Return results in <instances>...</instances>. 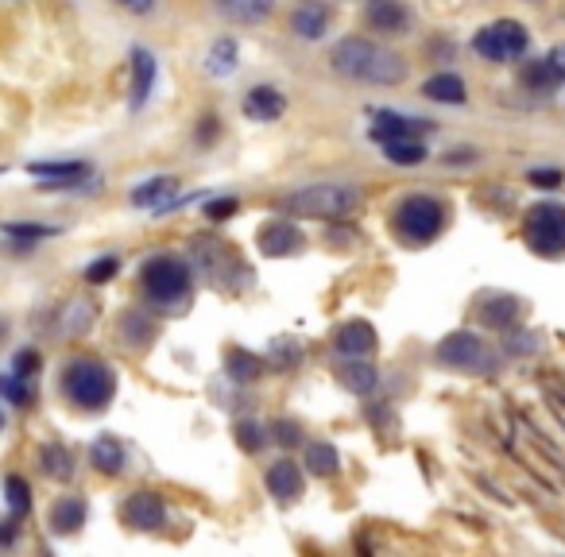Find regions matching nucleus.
I'll return each mask as SVG.
<instances>
[{"instance_id": "20", "label": "nucleus", "mask_w": 565, "mask_h": 557, "mask_svg": "<svg viewBox=\"0 0 565 557\" xmlns=\"http://www.w3.org/2000/svg\"><path fill=\"white\" fill-rule=\"evenodd\" d=\"M47 527L55 530V534H78V530L86 527V499L82 496L55 499L51 511H47Z\"/></svg>"}, {"instance_id": "46", "label": "nucleus", "mask_w": 565, "mask_h": 557, "mask_svg": "<svg viewBox=\"0 0 565 557\" xmlns=\"http://www.w3.org/2000/svg\"><path fill=\"white\" fill-rule=\"evenodd\" d=\"M16 538V523H0V546H8Z\"/></svg>"}, {"instance_id": "31", "label": "nucleus", "mask_w": 565, "mask_h": 557, "mask_svg": "<svg viewBox=\"0 0 565 557\" xmlns=\"http://www.w3.org/2000/svg\"><path fill=\"white\" fill-rule=\"evenodd\" d=\"M237 70V39H217L206 55L209 78H229Z\"/></svg>"}, {"instance_id": "33", "label": "nucleus", "mask_w": 565, "mask_h": 557, "mask_svg": "<svg viewBox=\"0 0 565 557\" xmlns=\"http://www.w3.org/2000/svg\"><path fill=\"white\" fill-rule=\"evenodd\" d=\"M519 82H523V86H531V89H554V86H562L565 82V74L550 59H538V62H531V66H523Z\"/></svg>"}, {"instance_id": "44", "label": "nucleus", "mask_w": 565, "mask_h": 557, "mask_svg": "<svg viewBox=\"0 0 565 557\" xmlns=\"http://www.w3.org/2000/svg\"><path fill=\"white\" fill-rule=\"evenodd\" d=\"M531 186L554 190V186H562V171H531Z\"/></svg>"}, {"instance_id": "25", "label": "nucleus", "mask_w": 565, "mask_h": 557, "mask_svg": "<svg viewBox=\"0 0 565 557\" xmlns=\"http://www.w3.org/2000/svg\"><path fill=\"white\" fill-rule=\"evenodd\" d=\"M90 461L97 472H105V476H117L120 469H124V461H128V453H124V445H120V438H113V434H101V438L90 445Z\"/></svg>"}, {"instance_id": "43", "label": "nucleus", "mask_w": 565, "mask_h": 557, "mask_svg": "<svg viewBox=\"0 0 565 557\" xmlns=\"http://www.w3.org/2000/svg\"><path fill=\"white\" fill-rule=\"evenodd\" d=\"M275 438L283 441V445H298V441H302V430H298V422H283V418H279V422H275Z\"/></svg>"}, {"instance_id": "34", "label": "nucleus", "mask_w": 565, "mask_h": 557, "mask_svg": "<svg viewBox=\"0 0 565 557\" xmlns=\"http://www.w3.org/2000/svg\"><path fill=\"white\" fill-rule=\"evenodd\" d=\"M384 155L395 167H418L426 159V147H422V140H387Z\"/></svg>"}, {"instance_id": "23", "label": "nucleus", "mask_w": 565, "mask_h": 557, "mask_svg": "<svg viewBox=\"0 0 565 557\" xmlns=\"http://www.w3.org/2000/svg\"><path fill=\"white\" fill-rule=\"evenodd\" d=\"M213 4L233 24H264L271 12H275V0H213Z\"/></svg>"}, {"instance_id": "2", "label": "nucleus", "mask_w": 565, "mask_h": 557, "mask_svg": "<svg viewBox=\"0 0 565 557\" xmlns=\"http://www.w3.org/2000/svg\"><path fill=\"white\" fill-rule=\"evenodd\" d=\"M360 209V190L349 182H314L283 198L287 217H318V221H345Z\"/></svg>"}, {"instance_id": "35", "label": "nucleus", "mask_w": 565, "mask_h": 557, "mask_svg": "<svg viewBox=\"0 0 565 557\" xmlns=\"http://www.w3.org/2000/svg\"><path fill=\"white\" fill-rule=\"evenodd\" d=\"M233 434H237V445L244 453H260L268 445V434H264V426L256 418H240L237 426H233Z\"/></svg>"}, {"instance_id": "22", "label": "nucleus", "mask_w": 565, "mask_h": 557, "mask_svg": "<svg viewBox=\"0 0 565 557\" xmlns=\"http://www.w3.org/2000/svg\"><path fill=\"white\" fill-rule=\"evenodd\" d=\"M337 380H341L345 391H353V395H372L376 383H380V372L372 364H364L360 356H345V364L337 368Z\"/></svg>"}, {"instance_id": "1", "label": "nucleus", "mask_w": 565, "mask_h": 557, "mask_svg": "<svg viewBox=\"0 0 565 557\" xmlns=\"http://www.w3.org/2000/svg\"><path fill=\"white\" fill-rule=\"evenodd\" d=\"M333 70L353 78V82H364V86H399L407 82V59L399 51H391L384 43H372V39H341L333 47Z\"/></svg>"}, {"instance_id": "38", "label": "nucleus", "mask_w": 565, "mask_h": 557, "mask_svg": "<svg viewBox=\"0 0 565 557\" xmlns=\"http://www.w3.org/2000/svg\"><path fill=\"white\" fill-rule=\"evenodd\" d=\"M117 271H120V264L113 260V256H101V260H93V264L86 267V283L101 287V283H109V279H113Z\"/></svg>"}, {"instance_id": "30", "label": "nucleus", "mask_w": 565, "mask_h": 557, "mask_svg": "<svg viewBox=\"0 0 565 557\" xmlns=\"http://www.w3.org/2000/svg\"><path fill=\"white\" fill-rule=\"evenodd\" d=\"M306 469H310V476L326 480V476H333V472L341 469V457H337V449L329 441H310L306 445Z\"/></svg>"}, {"instance_id": "21", "label": "nucleus", "mask_w": 565, "mask_h": 557, "mask_svg": "<svg viewBox=\"0 0 565 557\" xmlns=\"http://www.w3.org/2000/svg\"><path fill=\"white\" fill-rule=\"evenodd\" d=\"M268 492L275 496V503H295L302 496V472L295 461H275L268 469Z\"/></svg>"}, {"instance_id": "36", "label": "nucleus", "mask_w": 565, "mask_h": 557, "mask_svg": "<svg viewBox=\"0 0 565 557\" xmlns=\"http://www.w3.org/2000/svg\"><path fill=\"white\" fill-rule=\"evenodd\" d=\"M268 356L279 364V368H287V372H291V368H298V360H302V349H298L295 337H275Z\"/></svg>"}, {"instance_id": "3", "label": "nucleus", "mask_w": 565, "mask_h": 557, "mask_svg": "<svg viewBox=\"0 0 565 557\" xmlns=\"http://www.w3.org/2000/svg\"><path fill=\"white\" fill-rule=\"evenodd\" d=\"M62 395L70 403H78L82 411H105L117 395V376L105 360H90V356H78L62 368Z\"/></svg>"}, {"instance_id": "48", "label": "nucleus", "mask_w": 565, "mask_h": 557, "mask_svg": "<svg viewBox=\"0 0 565 557\" xmlns=\"http://www.w3.org/2000/svg\"><path fill=\"white\" fill-rule=\"evenodd\" d=\"M124 8H132V12H151V0H120Z\"/></svg>"}, {"instance_id": "42", "label": "nucleus", "mask_w": 565, "mask_h": 557, "mask_svg": "<svg viewBox=\"0 0 565 557\" xmlns=\"http://www.w3.org/2000/svg\"><path fill=\"white\" fill-rule=\"evenodd\" d=\"M233 213H237V198H213L206 206L209 221H225V217H233Z\"/></svg>"}, {"instance_id": "16", "label": "nucleus", "mask_w": 565, "mask_h": 557, "mask_svg": "<svg viewBox=\"0 0 565 557\" xmlns=\"http://www.w3.org/2000/svg\"><path fill=\"white\" fill-rule=\"evenodd\" d=\"M364 20H368V28L384 31V35H403L411 28V12L399 0H368Z\"/></svg>"}, {"instance_id": "26", "label": "nucleus", "mask_w": 565, "mask_h": 557, "mask_svg": "<svg viewBox=\"0 0 565 557\" xmlns=\"http://www.w3.org/2000/svg\"><path fill=\"white\" fill-rule=\"evenodd\" d=\"M151 86H155V59H151V51L136 47L132 51V109H144Z\"/></svg>"}, {"instance_id": "14", "label": "nucleus", "mask_w": 565, "mask_h": 557, "mask_svg": "<svg viewBox=\"0 0 565 557\" xmlns=\"http://www.w3.org/2000/svg\"><path fill=\"white\" fill-rule=\"evenodd\" d=\"M124 523L136 530H159L167 523V507H163V499L155 496V492H136V496H128L124 503Z\"/></svg>"}, {"instance_id": "5", "label": "nucleus", "mask_w": 565, "mask_h": 557, "mask_svg": "<svg viewBox=\"0 0 565 557\" xmlns=\"http://www.w3.org/2000/svg\"><path fill=\"white\" fill-rule=\"evenodd\" d=\"M140 283L155 306L179 310L190 294V267L182 264L179 256H151L148 264L140 267Z\"/></svg>"}, {"instance_id": "39", "label": "nucleus", "mask_w": 565, "mask_h": 557, "mask_svg": "<svg viewBox=\"0 0 565 557\" xmlns=\"http://www.w3.org/2000/svg\"><path fill=\"white\" fill-rule=\"evenodd\" d=\"M35 372H39V352L35 349H20L12 356V376L16 380H31Z\"/></svg>"}, {"instance_id": "37", "label": "nucleus", "mask_w": 565, "mask_h": 557, "mask_svg": "<svg viewBox=\"0 0 565 557\" xmlns=\"http://www.w3.org/2000/svg\"><path fill=\"white\" fill-rule=\"evenodd\" d=\"M4 492H8V507H12V515H28L31 511V492H28V484L20 480V476H8L4 480Z\"/></svg>"}, {"instance_id": "4", "label": "nucleus", "mask_w": 565, "mask_h": 557, "mask_svg": "<svg viewBox=\"0 0 565 557\" xmlns=\"http://www.w3.org/2000/svg\"><path fill=\"white\" fill-rule=\"evenodd\" d=\"M190 256H194L198 271L206 275L213 287L244 291V287L256 279L252 267L233 252V244H225V240H217V236H194V240H190Z\"/></svg>"}, {"instance_id": "49", "label": "nucleus", "mask_w": 565, "mask_h": 557, "mask_svg": "<svg viewBox=\"0 0 565 557\" xmlns=\"http://www.w3.org/2000/svg\"><path fill=\"white\" fill-rule=\"evenodd\" d=\"M550 62H554V66H558V70H562V74H565V47H558V51H550Z\"/></svg>"}, {"instance_id": "15", "label": "nucleus", "mask_w": 565, "mask_h": 557, "mask_svg": "<svg viewBox=\"0 0 565 557\" xmlns=\"http://www.w3.org/2000/svg\"><path fill=\"white\" fill-rule=\"evenodd\" d=\"M28 175L47 178L43 190H66V186H82V182H90L93 171L86 167V163H78V159H66V163H31Z\"/></svg>"}, {"instance_id": "19", "label": "nucleus", "mask_w": 565, "mask_h": 557, "mask_svg": "<svg viewBox=\"0 0 565 557\" xmlns=\"http://www.w3.org/2000/svg\"><path fill=\"white\" fill-rule=\"evenodd\" d=\"M283 109H287V97H283L275 86H252L248 89V97H244V117L260 120V124L283 117Z\"/></svg>"}, {"instance_id": "50", "label": "nucleus", "mask_w": 565, "mask_h": 557, "mask_svg": "<svg viewBox=\"0 0 565 557\" xmlns=\"http://www.w3.org/2000/svg\"><path fill=\"white\" fill-rule=\"evenodd\" d=\"M0 395H4V380H0ZM0 426H4V414H0Z\"/></svg>"}, {"instance_id": "11", "label": "nucleus", "mask_w": 565, "mask_h": 557, "mask_svg": "<svg viewBox=\"0 0 565 557\" xmlns=\"http://www.w3.org/2000/svg\"><path fill=\"white\" fill-rule=\"evenodd\" d=\"M97 318V302H93L90 294H74V298H66L59 306V318H55V337L62 341H74V337H82L86 329L93 325Z\"/></svg>"}, {"instance_id": "47", "label": "nucleus", "mask_w": 565, "mask_h": 557, "mask_svg": "<svg viewBox=\"0 0 565 557\" xmlns=\"http://www.w3.org/2000/svg\"><path fill=\"white\" fill-rule=\"evenodd\" d=\"M465 159H469V163H473V159H476V151H473V147H469V151L461 147V151H453V155H449V163H465Z\"/></svg>"}, {"instance_id": "7", "label": "nucleus", "mask_w": 565, "mask_h": 557, "mask_svg": "<svg viewBox=\"0 0 565 557\" xmlns=\"http://www.w3.org/2000/svg\"><path fill=\"white\" fill-rule=\"evenodd\" d=\"M438 356V364H446L453 372H473V376H492L496 372V364H500V356L496 349H488L476 333L469 329H457V333H449L446 341L434 349Z\"/></svg>"}, {"instance_id": "29", "label": "nucleus", "mask_w": 565, "mask_h": 557, "mask_svg": "<svg viewBox=\"0 0 565 557\" xmlns=\"http://www.w3.org/2000/svg\"><path fill=\"white\" fill-rule=\"evenodd\" d=\"M422 93L430 97V101H442V105H461L465 101V82L457 78V74H434L426 86H422Z\"/></svg>"}, {"instance_id": "18", "label": "nucleus", "mask_w": 565, "mask_h": 557, "mask_svg": "<svg viewBox=\"0 0 565 557\" xmlns=\"http://www.w3.org/2000/svg\"><path fill=\"white\" fill-rule=\"evenodd\" d=\"M333 349L341 352V356H368V352L376 349V329L368 322H345L337 333H333Z\"/></svg>"}, {"instance_id": "40", "label": "nucleus", "mask_w": 565, "mask_h": 557, "mask_svg": "<svg viewBox=\"0 0 565 557\" xmlns=\"http://www.w3.org/2000/svg\"><path fill=\"white\" fill-rule=\"evenodd\" d=\"M55 229H47V225H4V236H12V240H39V236H51Z\"/></svg>"}, {"instance_id": "24", "label": "nucleus", "mask_w": 565, "mask_h": 557, "mask_svg": "<svg viewBox=\"0 0 565 557\" xmlns=\"http://www.w3.org/2000/svg\"><path fill=\"white\" fill-rule=\"evenodd\" d=\"M175 190H179V182H175V178H148V182H140V186L132 190V206L163 213L167 202L175 198Z\"/></svg>"}, {"instance_id": "27", "label": "nucleus", "mask_w": 565, "mask_h": 557, "mask_svg": "<svg viewBox=\"0 0 565 557\" xmlns=\"http://www.w3.org/2000/svg\"><path fill=\"white\" fill-rule=\"evenodd\" d=\"M39 465H43V476H51V480H70L74 476V453L59 445V441H47L43 449H39Z\"/></svg>"}, {"instance_id": "10", "label": "nucleus", "mask_w": 565, "mask_h": 557, "mask_svg": "<svg viewBox=\"0 0 565 557\" xmlns=\"http://www.w3.org/2000/svg\"><path fill=\"white\" fill-rule=\"evenodd\" d=\"M256 248H260L264 256H271V260H279V256H298V252L306 248V236H302V229H298L295 221L275 217V221H268V225L260 229Z\"/></svg>"}, {"instance_id": "28", "label": "nucleus", "mask_w": 565, "mask_h": 557, "mask_svg": "<svg viewBox=\"0 0 565 557\" xmlns=\"http://www.w3.org/2000/svg\"><path fill=\"white\" fill-rule=\"evenodd\" d=\"M225 372H229V380L252 383L264 376V360L248 349H229L225 352Z\"/></svg>"}, {"instance_id": "12", "label": "nucleus", "mask_w": 565, "mask_h": 557, "mask_svg": "<svg viewBox=\"0 0 565 557\" xmlns=\"http://www.w3.org/2000/svg\"><path fill=\"white\" fill-rule=\"evenodd\" d=\"M519 314H523V302L515 294L492 291L476 298V318L488 325V329H511V325L519 322Z\"/></svg>"}, {"instance_id": "9", "label": "nucleus", "mask_w": 565, "mask_h": 557, "mask_svg": "<svg viewBox=\"0 0 565 557\" xmlns=\"http://www.w3.org/2000/svg\"><path fill=\"white\" fill-rule=\"evenodd\" d=\"M527 47H531V35H527V28L519 20H496V24H488L484 31H476L473 39V51L488 62L523 59Z\"/></svg>"}, {"instance_id": "13", "label": "nucleus", "mask_w": 565, "mask_h": 557, "mask_svg": "<svg viewBox=\"0 0 565 557\" xmlns=\"http://www.w3.org/2000/svg\"><path fill=\"white\" fill-rule=\"evenodd\" d=\"M430 132V120H411V117H399L391 109H376L372 113V140H418Z\"/></svg>"}, {"instance_id": "8", "label": "nucleus", "mask_w": 565, "mask_h": 557, "mask_svg": "<svg viewBox=\"0 0 565 557\" xmlns=\"http://www.w3.org/2000/svg\"><path fill=\"white\" fill-rule=\"evenodd\" d=\"M523 236L531 244V252L542 260H562L565 256V206L558 202H538L527 213Z\"/></svg>"}, {"instance_id": "32", "label": "nucleus", "mask_w": 565, "mask_h": 557, "mask_svg": "<svg viewBox=\"0 0 565 557\" xmlns=\"http://www.w3.org/2000/svg\"><path fill=\"white\" fill-rule=\"evenodd\" d=\"M120 337H124V345H136V349H144L151 337H155V325H151L148 314H140V310H128V314L120 318Z\"/></svg>"}, {"instance_id": "17", "label": "nucleus", "mask_w": 565, "mask_h": 557, "mask_svg": "<svg viewBox=\"0 0 565 557\" xmlns=\"http://www.w3.org/2000/svg\"><path fill=\"white\" fill-rule=\"evenodd\" d=\"M329 20H333V12H329L326 0H302L291 12V31L298 39H322L329 31Z\"/></svg>"}, {"instance_id": "41", "label": "nucleus", "mask_w": 565, "mask_h": 557, "mask_svg": "<svg viewBox=\"0 0 565 557\" xmlns=\"http://www.w3.org/2000/svg\"><path fill=\"white\" fill-rule=\"evenodd\" d=\"M4 395H8L16 407H28V403H31L28 380H16V376H8V380H4Z\"/></svg>"}, {"instance_id": "6", "label": "nucleus", "mask_w": 565, "mask_h": 557, "mask_svg": "<svg viewBox=\"0 0 565 557\" xmlns=\"http://www.w3.org/2000/svg\"><path fill=\"white\" fill-rule=\"evenodd\" d=\"M442 229H446V206L438 198L411 194L395 209V233L411 244H430V240L442 236Z\"/></svg>"}, {"instance_id": "45", "label": "nucleus", "mask_w": 565, "mask_h": 557, "mask_svg": "<svg viewBox=\"0 0 565 557\" xmlns=\"http://www.w3.org/2000/svg\"><path fill=\"white\" fill-rule=\"evenodd\" d=\"M507 349H511V352H535L538 349V337H535V333H515V337L507 341Z\"/></svg>"}]
</instances>
